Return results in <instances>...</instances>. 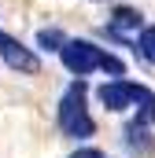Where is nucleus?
<instances>
[{
    "label": "nucleus",
    "mask_w": 155,
    "mask_h": 158,
    "mask_svg": "<svg viewBox=\"0 0 155 158\" xmlns=\"http://www.w3.org/2000/svg\"><path fill=\"white\" fill-rule=\"evenodd\" d=\"M59 59H63V66L78 74V77H85V74H92V70H107V74H115L122 77L126 74V63L111 55V52H104L100 44H92V40H67L63 48H59Z\"/></svg>",
    "instance_id": "obj_1"
},
{
    "label": "nucleus",
    "mask_w": 155,
    "mask_h": 158,
    "mask_svg": "<svg viewBox=\"0 0 155 158\" xmlns=\"http://www.w3.org/2000/svg\"><path fill=\"white\" fill-rule=\"evenodd\" d=\"M85 96H89V92H85V81H70L67 92H63V99H59V129H63L67 136H74V140L92 136V129H96Z\"/></svg>",
    "instance_id": "obj_2"
},
{
    "label": "nucleus",
    "mask_w": 155,
    "mask_h": 158,
    "mask_svg": "<svg viewBox=\"0 0 155 158\" xmlns=\"http://www.w3.org/2000/svg\"><path fill=\"white\" fill-rule=\"evenodd\" d=\"M100 99H104L107 110H126V107L140 103V110L155 121V96L148 88L133 85V81H107V85H100Z\"/></svg>",
    "instance_id": "obj_3"
},
{
    "label": "nucleus",
    "mask_w": 155,
    "mask_h": 158,
    "mask_svg": "<svg viewBox=\"0 0 155 158\" xmlns=\"http://www.w3.org/2000/svg\"><path fill=\"white\" fill-rule=\"evenodd\" d=\"M0 59H4L11 70H22V74H37L41 70V59L30 48H22L15 37H7V33H0Z\"/></svg>",
    "instance_id": "obj_4"
},
{
    "label": "nucleus",
    "mask_w": 155,
    "mask_h": 158,
    "mask_svg": "<svg viewBox=\"0 0 155 158\" xmlns=\"http://www.w3.org/2000/svg\"><path fill=\"white\" fill-rule=\"evenodd\" d=\"M137 52L155 63V26H144V30L137 33Z\"/></svg>",
    "instance_id": "obj_5"
},
{
    "label": "nucleus",
    "mask_w": 155,
    "mask_h": 158,
    "mask_svg": "<svg viewBox=\"0 0 155 158\" xmlns=\"http://www.w3.org/2000/svg\"><path fill=\"white\" fill-rule=\"evenodd\" d=\"M41 44H44V48H55V44H59V48H63V44H67V37H63V33H59V30H41Z\"/></svg>",
    "instance_id": "obj_6"
},
{
    "label": "nucleus",
    "mask_w": 155,
    "mask_h": 158,
    "mask_svg": "<svg viewBox=\"0 0 155 158\" xmlns=\"http://www.w3.org/2000/svg\"><path fill=\"white\" fill-rule=\"evenodd\" d=\"M115 26H140V15L133 11V7H118V19Z\"/></svg>",
    "instance_id": "obj_7"
},
{
    "label": "nucleus",
    "mask_w": 155,
    "mask_h": 158,
    "mask_svg": "<svg viewBox=\"0 0 155 158\" xmlns=\"http://www.w3.org/2000/svg\"><path fill=\"white\" fill-rule=\"evenodd\" d=\"M70 158H107L104 151H92V147H81V151H74Z\"/></svg>",
    "instance_id": "obj_8"
}]
</instances>
